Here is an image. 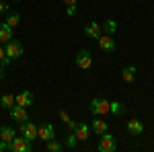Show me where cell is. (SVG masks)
I'll use <instances>...</instances> for the list:
<instances>
[{"instance_id":"cell-1","label":"cell","mask_w":154,"mask_h":152,"mask_svg":"<svg viewBox=\"0 0 154 152\" xmlns=\"http://www.w3.org/2000/svg\"><path fill=\"white\" fill-rule=\"evenodd\" d=\"M6 150H8V152H31V150H33V144L27 140L25 136H21V138L14 136V138L6 144Z\"/></svg>"},{"instance_id":"cell-2","label":"cell","mask_w":154,"mask_h":152,"mask_svg":"<svg viewBox=\"0 0 154 152\" xmlns=\"http://www.w3.org/2000/svg\"><path fill=\"white\" fill-rule=\"evenodd\" d=\"M4 51H6V58L12 62V60H19L21 56H23L25 47H23V43H21L19 39H8V41L4 43Z\"/></svg>"},{"instance_id":"cell-3","label":"cell","mask_w":154,"mask_h":152,"mask_svg":"<svg viewBox=\"0 0 154 152\" xmlns=\"http://www.w3.org/2000/svg\"><path fill=\"white\" fill-rule=\"evenodd\" d=\"M115 148H117V140L113 134L105 132L99 136V152H115Z\"/></svg>"},{"instance_id":"cell-4","label":"cell","mask_w":154,"mask_h":152,"mask_svg":"<svg viewBox=\"0 0 154 152\" xmlns=\"http://www.w3.org/2000/svg\"><path fill=\"white\" fill-rule=\"evenodd\" d=\"M88 109H91V113H93V115H101V117H103V115L109 113V101L103 99V97H95V99L91 101Z\"/></svg>"},{"instance_id":"cell-5","label":"cell","mask_w":154,"mask_h":152,"mask_svg":"<svg viewBox=\"0 0 154 152\" xmlns=\"http://www.w3.org/2000/svg\"><path fill=\"white\" fill-rule=\"evenodd\" d=\"M19 129H21V136H25L29 142L37 140V126L33 123V121H21V126H19Z\"/></svg>"},{"instance_id":"cell-6","label":"cell","mask_w":154,"mask_h":152,"mask_svg":"<svg viewBox=\"0 0 154 152\" xmlns=\"http://www.w3.org/2000/svg\"><path fill=\"white\" fill-rule=\"evenodd\" d=\"M37 138L43 140V142L54 140V138H56V129H54V126H51L49 121H43V123L37 128Z\"/></svg>"},{"instance_id":"cell-7","label":"cell","mask_w":154,"mask_h":152,"mask_svg":"<svg viewBox=\"0 0 154 152\" xmlns=\"http://www.w3.org/2000/svg\"><path fill=\"white\" fill-rule=\"evenodd\" d=\"M76 66L78 68H82V70H88L91 66H93V56H91V51L88 49H80L78 54H76Z\"/></svg>"},{"instance_id":"cell-8","label":"cell","mask_w":154,"mask_h":152,"mask_svg":"<svg viewBox=\"0 0 154 152\" xmlns=\"http://www.w3.org/2000/svg\"><path fill=\"white\" fill-rule=\"evenodd\" d=\"M33 101H35V97H33L31 91H27V88L21 91V93L14 97V103H17V105H21V107H31V105H33Z\"/></svg>"},{"instance_id":"cell-9","label":"cell","mask_w":154,"mask_h":152,"mask_svg":"<svg viewBox=\"0 0 154 152\" xmlns=\"http://www.w3.org/2000/svg\"><path fill=\"white\" fill-rule=\"evenodd\" d=\"M97 41H99V47H101L103 51H107V54L115 51V39H113V35H107V33H103V35L99 37Z\"/></svg>"},{"instance_id":"cell-10","label":"cell","mask_w":154,"mask_h":152,"mask_svg":"<svg viewBox=\"0 0 154 152\" xmlns=\"http://www.w3.org/2000/svg\"><path fill=\"white\" fill-rule=\"evenodd\" d=\"M8 111H11V119L19 121V123L29 119V115H27V107H21V105H17V103H14V105H12Z\"/></svg>"},{"instance_id":"cell-11","label":"cell","mask_w":154,"mask_h":152,"mask_svg":"<svg viewBox=\"0 0 154 152\" xmlns=\"http://www.w3.org/2000/svg\"><path fill=\"white\" fill-rule=\"evenodd\" d=\"M107 128H109V123H107L105 119L101 115H95V119H93V123H91V132H95L97 136H101V134H105Z\"/></svg>"},{"instance_id":"cell-12","label":"cell","mask_w":154,"mask_h":152,"mask_svg":"<svg viewBox=\"0 0 154 152\" xmlns=\"http://www.w3.org/2000/svg\"><path fill=\"white\" fill-rule=\"evenodd\" d=\"M72 132L76 134L78 142H86L91 138V126H86V123H76V128L72 129Z\"/></svg>"},{"instance_id":"cell-13","label":"cell","mask_w":154,"mask_h":152,"mask_svg":"<svg viewBox=\"0 0 154 152\" xmlns=\"http://www.w3.org/2000/svg\"><path fill=\"white\" fill-rule=\"evenodd\" d=\"M84 35L86 37H91V39H99V37L103 35V29H101V25L99 23H88L86 27H84Z\"/></svg>"},{"instance_id":"cell-14","label":"cell","mask_w":154,"mask_h":152,"mask_svg":"<svg viewBox=\"0 0 154 152\" xmlns=\"http://www.w3.org/2000/svg\"><path fill=\"white\" fill-rule=\"evenodd\" d=\"M125 129H128V134H131V136H142L144 134V123L140 119H130L128 126H125Z\"/></svg>"},{"instance_id":"cell-15","label":"cell","mask_w":154,"mask_h":152,"mask_svg":"<svg viewBox=\"0 0 154 152\" xmlns=\"http://www.w3.org/2000/svg\"><path fill=\"white\" fill-rule=\"evenodd\" d=\"M109 113H113V115H125L128 113V105L123 103V101H109Z\"/></svg>"},{"instance_id":"cell-16","label":"cell","mask_w":154,"mask_h":152,"mask_svg":"<svg viewBox=\"0 0 154 152\" xmlns=\"http://www.w3.org/2000/svg\"><path fill=\"white\" fill-rule=\"evenodd\" d=\"M136 66H125L123 70H121V78H123V82H128V84H131V82L136 80Z\"/></svg>"},{"instance_id":"cell-17","label":"cell","mask_w":154,"mask_h":152,"mask_svg":"<svg viewBox=\"0 0 154 152\" xmlns=\"http://www.w3.org/2000/svg\"><path fill=\"white\" fill-rule=\"evenodd\" d=\"M8 39H12V27H8V25L2 21V23H0V43L4 45Z\"/></svg>"},{"instance_id":"cell-18","label":"cell","mask_w":154,"mask_h":152,"mask_svg":"<svg viewBox=\"0 0 154 152\" xmlns=\"http://www.w3.org/2000/svg\"><path fill=\"white\" fill-rule=\"evenodd\" d=\"M14 136H17V132H14L11 126H2V128H0V140H4L6 144H8Z\"/></svg>"},{"instance_id":"cell-19","label":"cell","mask_w":154,"mask_h":152,"mask_svg":"<svg viewBox=\"0 0 154 152\" xmlns=\"http://www.w3.org/2000/svg\"><path fill=\"white\" fill-rule=\"evenodd\" d=\"M64 148H66V146H64L62 142H58L56 138H54V140H48V142H45V150H48V152H62Z\"/></svg>"},{"instance_id":"cell-20","label":"cell","mask_w":154,"mask_h":152,"mask_svg":"<svg viewBox=\"0 0 154 152\" xmlns=\"http://www.w3.org/2000/svg\"><path fill=\"white\" fill-rule=\"evenodd\" d=\"M101 29H103V33H107V35H115V31H117V23H115L113 19H107Z\"/></svg>"},{"instance_id":"cell-21","label":"cell","mask_w":154,"mask_h":152,"mask_svg":"<svg viewBox=\"0 0 154 152\" xmlns=\"http://www.w3.org/2000/svg\"><path fill=\"white\" fill-rule=\"evenodd\" d=\"M4 23L8 25V27H12V29H14V27H19V23H21V14H19V12H8Z\"/></svg>"},{"instance_id":"cell-22","label":"cell","mask_w":154,"mask_h":152,"mask_svg":"<svg viewBox=\"0 0 154 152\" xmlns=\"http://www.w3.org/2000/svg\"><path fill=\"white\" fill-rule=\"evenodd\" d=\"M12 105H14V95L6 93V95H2V97H0V107H4V109H11Z\"/></svg>"},{"instance_id":"cell-23","label":"cell","mask_w":154,"mask_h":152,"mask_svg":"<svg viewBox=\"0 0 154 152\" xmlns=\"http://www.w3.org/2000/svg\"><path fill=\"white\" fill-rule=\"evenodd\" d=\"M66 148H70V150H74L76 146H78V138H76V134L74 132H70L68 136H66V144H64Z\"/></svg>"},{"instance_id":"cell-24","label":"cell","mask_w":154,"mask_h":152,"mask_svg":"<svg viewBox=\"0 0 154 152\" xmlns=\"http://www.w3.org/2000/svg\"><path fill=\"white\" fill-rule=\"evenodd\" d=\"M60 119L64 121V126H68V128H70V129H74V128H76V121H72V117L68 115V113H66L64 109L60 111Z\"/></svg>"},{"instance_id":"cell-25","label":"cell","mask_w":154,"mask_h":152,"mask_svg":"<svg viewBox=\"0 0 154 152\" xmlns=\"http://www.w3.org/2000/svg\"><path fill=\"white\" fill-rule=\"evenodd\" d=\"M64 4H66V14L68 17H74L76 14V2L78 0H62Z\"/></svg>"},{"instance_id":"cell-26","label":"cell","mask_w":154,"mask_h":152,"mask_svg":"<svg viewBox=\"0 0 154 152\" xmlns=\"http://www.w3.org/2000/svg\"><path fill=\"white\" fill-rule=\"evenodd\" d=\"M0 64H2L4 68H6V66L11 64V60L6 58V51H4V47H2V43H0Z\"/></svg>"},{"instance_id":"cell-27","label":"cell","mask_w":154,"mask_h":152,"mask_svg":"<svg viewBox=\"0 0 154 152\" xmlns=\"http://www.w3.org/2000/svg\"><path fill=\"white\" fill-rule=\"evenodd\" d=\"M2 12H8V4L4 2V0H0V14Z\"/></svg>"},{"instance_id":"cell-28","label":"cell","mask_w":154,"mask_h":152,"mask_svg":"<svg viewBox=\"0 0 154 152\" xmlns=\"http://www.w3.org/2000/svg\"><path fill=\"white\" fill-rule=\"evenodd\" d=\"M2 150H6V142H4V140H0V152H2Z\"/></svg>"},{"instance_id":"cell-29","label":"cell","mask_w":154,"mask_h":152,"mask_svg":"<svg viewBox=\"0 0 154 152\" xmlns=\"http://www.w3.org/2000/svg\"><path fill=\"white\" fill-rule=\"evenodd\" d=\"M2 78H4V66L0 64V80H2Z\"/></svg>"},{"instance_id":"cell-30","label":"cell","mask_w":154,"mask_h":152,"mask_svg":"<svg viewBox=\"0 0 154 152\" xmlns=\"http://www.w3.org/2000/svg\"><path fill=\"white\" fill-rule=\"evenodd\" d=\"M12 2H21V0H12Z\"/></svg>"}]
</instances>
